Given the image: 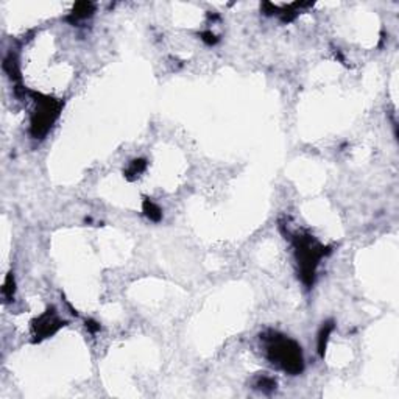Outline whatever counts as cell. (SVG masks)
Listing matches in <instances>:
<instances>
[{
  "instance_id": "obj_6",
  "label": "cell",
  "mask_w": 399,
  "mask_h": 399,
  "mask_svg": "<svg viewBox=\"0 0 399 399\" xmlns=\"http://www.w3.org/2000/svg\"><path fill=\"white\" fill-rule=\"evenodd\" d=\"M147 168V162L145 159H134L130 162L128 168L125 170V178L133 181L137 177H141V173H144V170Z\"/></svg>"
},
{
  "instance_id": "obj_11",
  "label": "cell",
  "mask_w": 399,
  "mask_h": 399,
  "mask_svg": "<svg viewBox=\"0 0 399 399\" xmlns=\"http://www.w3.org/2000/svg\"><path fill=\"white\" fill-rule=\"evenodd\" d=\"M201 39H203L206 44H209V45H214V44L218 41L215 34H212L211 31H204V33L201 34Z\"/></svg>"
},
{
  "instance_id": "obj_1",
  "label": "cell",
  "mask_w": 399,
  "mask_h": 399,
  "mask_svg": "<svg viewBox=\"0 0 399 399\" xmlns=\"http://www.w3.org/2000/svg\"><path fill=\"white\" fill-rule=\"evenodd\" d=\"M267 357L271 363L282 368L289 374H300L304 368V360L301 346L281 334L271 332L270 335H264Z\"/></svg>"
},
{
  "instance_id": "obj_4",
  "label": "cell",
  "mask_w": 399,
  "mask_h": 399,
  "mask_svg": "<svg viewBox=\"0 0 399 399\" xmlns=\"http://www.w3.org/2000/svg\"><path fill=\"white\" fill-rule=\"evenodd\" d=\"M64 326V321H61L55 312L47 310L44 315H41L39 318H36L33 321L31 327H33V335L36 337V340H42L47 338L50 335H53L58 329Z\"/></svg>"
},
{
  "instance_id": "obj_8",
  "label": "cell",
  "mask_w": 399,
  "mask_h": 399,
  "mask_svg": "<svg viewBox=\"0 0 399 399\" xmlns=\"http://www.w3.org/2000/svg\"><path fill=\"white\" fill-rule=\"evenodd\" d=\"M142 207H144V212H145V215L151 220V221H159L161 220V217H162V212H161V209L158 206H156L151 200H148V198H145L144 200V204H142Z\"/></svg>"
},
{
  "instance_id": "obj_9",
  "label": "cell",
  "mask_w": 399,
  "mask_h": 399,
  "mask_svg": "<svg viewBox=\"0 0 399 399\" xmlns=\"http://www.w3.org/2000/svg\"><path fill=\"white\" fill-rule=\"evenodd\" d=\"M2 292H4V297H5L8 301L13 300L14 292H16V284H14V276H13V273H10V274L7 276V279H5V282H4V289H2Z\"/></svg>"
},
{
  "instance_id": "obj_7",
  "label": "cell",
  "mask_w": 399,
  "mask_h": 399,
  "mask_svg": "<svg viewBox=\"0 0 399 399\" xmlns=\"http://www.w3.org/2000/svg\"><path fill=\"white\" fill-rule=\"evenodd\" d=\"M332 329H334L332 321H327V323L323 324L321 331H320V334H318V353H320L321 357L324 356L326 345H327V340H329V335H331V332H332Z\"/></svg>"
},
{
  "instance_id": "obj_2",
  "label": "cell",
  "mask_w": 399,
  "mask_h": 399,
  "mask_svg": "<svg viewBox=\"0 0 399 399\" xmlns=\"http://www.w3.org/2000/svg\"><path fill=\"white\" fill-rule=\"evenodd\" d=\"M295 245V254H297V261L300 265V276L303 282L310 287L315 279V271L318 267L320 259L324 256V247L320 245L318 242L309 236V234H297L293 239Z\"/></svg>"
},
{
  "instance_id": "obj_5",
  "label": "cell",
  "mask_w": 399,
  "mask_h": 399,
  "mask_svg": "<svg viewBox=\"0 0 399 399\" xmlns=\"http://www.w3.org/2000/svg\"><path fill=\"white\" fill-rule=\"evenodd\" d=\"M94 13V5L91 2H80L74 7V11H72V17L71 19L74 22L77 21H83V19H88L91 17Z\"/></svg>"
},
{
  "instance_id": "obj_3",
  "label": "cell",
  "mask_w": 399,
  "mask_h": 399,
  "mask_svg": "<svg viewBox=\"0 0 399 399\" xmlns=\"http://www.w3.org/2000/svg\"><path fill=\"white\" fill-rule=\"evenodd\" d=\"M31 95L36 98V109H34L31 116L30 131L34 139H42L50 131L55 120L58 119L63 108V101L36 92H31Z\"/></svg>"
},
{
  "instance_id": "obj_10",
  "label": "cell",
  "mask_w": 399,
  "mask_h": 399,
  "mask_svg": "<svg viewBox=\"0 0 399 399\" xmlns=\"http://www.w3.org/2000/svg\"><path fill=\"white\" fill-rule=\"evenodd\" d=\"M259 387L264 388V390H273V388H276V382H274L273 379L264 377V379L259 380Z\"/></svg>"
},
{
  "instance_id": "obj_12",
  "label": "cell",
  "mask_w": 399,
  "mask_h": 399,
  "mask_svg": "<svg viewBox=\"0 0 399 399\" xmlns=\"http://www.w3.org/2000/svg\"><path fill=\"white\" fill-rule=\"evenodd\" d=\"M86 326H88V329H89L91 332H97L98 329H100V324L95 323L94 320H88V321H86Z\"/></svg>"
}]
</instances>
